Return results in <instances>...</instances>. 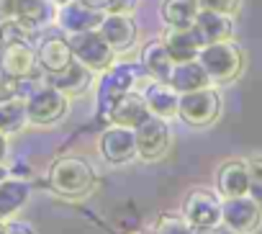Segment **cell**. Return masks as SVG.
<instances>
[{"mask_svg":"<svg viewBox=\"0 0 262 234\" xmlns=\"http://www.w3.org/2000/svg\"><path fill=\"white\" fill-rule=\"evenodd\" d=\"M93 185H95V173H93L90 162L82 157L67 155V157L54 160L49 167V188L57 196L80 198V196H88L93 190Z\"/></svg>","mask_w":262,"mask_h":234,"instance_id":"cell-1","label":"cell"},{"mask_svg":"<svg viewBox=\"0 0 262 234\" xmlns=\"http://www.w3.org/2000/svg\"><path fill=\"white\" fill-rule=\"evenodd\" d=\"M198 62L203 65L211 82H231L239 77L244 57H242V49L231 39H224V41L206 44L198 52Z\"/></svg>","mask_w":262,"mask_h":234,"instance_id":"cell-2","label":"cell"},{"mask_svg":"<svg viewBox=\"0 0 262 234\" xmlns=\"http://www.w3.org/2000/svg\"><path fill=\"white\" fill-rule=\"evenodd\" d=\"M178 116L193 129H206L221 116V95L211 85L190 93H180Z\"/></svg>","mask_w":262,"mask_h":234,"instance_id":"cell-3","label":"cell"},{"mask_svg":"<svg viewBox=\"0 0 262 234\" xmlns=\"http://www.w3.org/2000/svg\"><path fill=\"white\" fill-rule=\"evenodd\" d=\"M67 108H70V98L47 85V88H36L29 98H26V111H29V124L34 126H49V124H57L59 119L67 116Z\"/></svg>","mask_w":262,"mask_h":234,"instance_id":"cell-4","label":"cell"},{"mask_svg":"<svg viewBox=\"0 0 262 234\" xmlns=\"http://www.w3.org/2000/svg\"><path fill=\"white\" fill-rule=\"evenodd\" d=\"M70 47H72V57L93 72H105L113 65V49L108 47V41L100 36L98 29L72 34Z\"/></svg>","mask_w":262,"mask_h":234,"instance_id":"cell-5","label":"cell"},{"mask_svg":"<svg viewBox=\"0 0 262 234\" xmlns=\"http://www.w3.org/2000/svg\"><path fill=\"white\" fill-rule=\"evenodd\" d=\"M139 72L134 65H111L100 82H98V111L105 116L111 111V105L116 103V98H121L123 93L134 90V82L139 80Z\"/></svg>","mask_w":262,"mask_h":234,"instance_id":"cell-6","label":"cell"},{"mask_svg":"<svg viewBox=\"0 0 262 234\" xmlns=\"http://www.w3.org/2000/svg\"><path fill=\"white\" fill-rule=\"evenodd\" d=\"M221 224L236 234H252L262 224V206L249 196H234L221 201Z\"/></svg>","mask_w":262,"mask_h":234,"instance_id":"cell-7","label":"cell"},{"mask_svg":"<svg viewBox=\"0 0 262 234\" xmlns=\"http://www.w3.org/2000/svg\"><path fill=\"white\" fill-rule=\"evenodd\" d=\"M134 139H137V157L160 160L170 150V142H172L167 119H160V116H149V119H144L134 129Z\"/></svg>","mask_w":262,"mask_h":234,"instance_id":"cell-8","label":"cell"},{"mask_svg":"<svg viewBox=\"0 0 262 234\" xmlns=\"http://www.w3.org/2000/svg\"><path fill=\"white\" fill-rule=\"evenodd\" d=\"M180 214L185 216V221L193 229H211V226L221 224V201L216 193H211L206 188H193L188 193Z\"/></svg>","mask_w":262,"mask_h":234,"instance_id":"cell-9","label":"cell"},{"mask_svg":"<svg viewBox=\"0 0 262 234\" xmlns=\"http://www.w3.org/2000/svg\"><path fill=\"white\" fill-rule=\"evenodd\" d=\"M0 72L8 77H31L39 72L36 49L31 41H3L0 44Z\"/></svg>","mask_w":262,"mask_h":234,"instance_id":"cell-10","label":"cell"},{"mask_svg":"<svg viewBox=\"0 0 262 234\" xmlns=\"http://www.w3.org/2000/svg\"><path fill=\"white\" fill-rule=\"evenodd\" d=\"M149 108L142 93L128 90L121 98H116V103L111 105V111L105 113V119L111 126H126V129H137L144 119H149Z\"/></svg>","mask_w":262,"mask_h":234,"instance_id":"cell-11","label":"cell"},{"mask_svg":"<svg viewBox=\"0 0 262 234\" xmlns=\"http://www.w3.org/2000/svg\"><path fill=\"white\" fill-rule=\"evenodd\" d=\"M100 155L111 162V165H123L128 160L137 157V139H134V129L126 126H111L103 132L100 142Z\"/></svg>","mask_w":262,"mask_h":234,"instance_id":"cell-12","label":"cell"},{"mask_svg":"<svg viewBox=\"0 0 262 234\" xmlns=\"http://www.w3.org/2000/svg\"><path fill=\"white\" fill-rule=\"evenodd\" d=\"M98 31L113 52H126L137 41V24L131 21L128 13H105Z\"/></svg>","mask_w":262,"mask_h":234,"instance_id":"cell-13","label":"cell"},{"mask_svg":"<svg viewBox=\"0 0 262 234\" xmlns=\"http://www.w3.org/2000/svg\"><path fill=\"white\" fill-rule=\"evenodd\" d=\"M103 11H95V8H88L80 0H70V3L59 6V13H57V24L70 31V34H80V31H95L103 21Z\"/></svg>","mask_w":262,"mask_h":234,"instance_id":"cell-14","label":"cell"},{"mask_svg":"<svg viewBox=\"0 0 262 234\" xmlns=\"http://www.w3.org/2000/svg\"><path fill=\"white\" fill-rule=\"evenodd\" d=\"M36 59H39V67L47 75L62 72L75 59L72 57L70 39H62V36H47V39H41V44L36 47Z\"/></svg>","mask_w":262,"mask_h":234,"instance_id":"cell-15","label":"cell"},{"mask_svg":"<svg viewBox=\"0 0 262 234\" xmlns=\"http://www.w3.org/2000/svg\"><path fill=\"white\" fill-rule=\"evenodd\" d=\"M144 100H147V108L152 116H160V119H172L178 116V103H180V93L165 82V80H152L147 88H144Z\"/></svg>","mask_w":262,"mask_h":234,"instance_id":"cell-16","label":"cell"},{"mask_svg":"<svg viewBox=\"0 0 262 234\" xmlns=\"http://www.w3.org/2000/svg\"><path fill=\"white\" fill-rule=\"evenodd\" d=\"M216 188L221 198L247 196L249 190V165L242 160H229L216 173Z\"/></svg>","mask_w":262,"mask_h":234,"instance_id":"cell-17","label":"cell"},{"mask_svg":"<svg viewBox=\"0 0 262 234\" xmlns=\"http://www.w3.org/2000/svg\"><path fill=\"white\" fill-rule=\"evenodd\" d=\"M49 85L57 88V90H62L67 98L82 95V93H88L90 85H93V70H88L85 65H80L77 59H72L62 72L49 75Z\"/></svg>","mask_w":262,"mask_h":234,"instance_id":"cell-18","label":"cell"},{"mask_svg":"<svg viewBox=\"0 0 262 234\" xmlns=\"http://www.w3.org/2000/svg\"><path fill=\"white\" fill-rule=\"evenodd\" d=\"M31 196V185L24 178L8 175L3 183H0V221H8L11 216H16Z\"/></svg>","mask_w":262,"mask_h":234,"instance_id":"cell-19","label":"cell"},{"mask_svg":"<svg viewBox=\"0 0 262 234\" xmlns=\"http://www.w3.org/2000/svg\"><path fill=\"white\" fill-rule=\"evenodd\" d=\"M193 29L198 31L203 47L206 44H213V41H224V39H231V31H234V24H231V16L226 13H216V11H198L195 16V24Z\"/></svg>","mask_w":262,"mask_h":234,"instance_id":"cell-20","label":"cell"},{"mask_svg":"<svg viewBox=\"0 0 262 234\" xmlns=\"http://www.w3.org/2000/svg\"><path fill=\"white\" fill-rule=\"evenodd\" d=\"M178 93H190V90H198V88H208L211 85V77L206 75L203 65L195 59H185V62H175L172 67V75L167 80Z\"/></svg>","mask_w":262,"mask_h":234,"instance_id":"cell-21","label":"cell"},{"mask_svg":"<svg viewBox=\"0 0 262 234\" xmlns=\"http://www.w3.org/2000/svg\"><path fill=\"white\" fill-rule=\"evenodd\" d=\"M162 41H165V47H167V52L172 54L175 62L195 59L198 52L203 49V41H201V36H198V31L193 26H188V29H170Z\"/></svg>","mask_w":262,"mask_h":234,"instance_id":"cell-22","label":"cell"},{"mask_svg":"<svg viewBox=\"0 0 262 234\" xmlns=\"http://www.w3.org/2000/svg\"><path fill=\"white\" fill-rule=\"evenodd\" d=\"M172 67H175V59L167 52L165 41H149L142 49V70L147 75H152L155 80H165L167 82L170 75H172Z\"/></svg>","mask_w":262,"mask_h":234,"instance_id":"cell-23","label":"cell"},{"mask_svg":"<svg viewBox=\"0 0 262 234\" xmlns=\"http://www.w3.org/2000/svg\"><path fill=\"white\" fill-rule=\"evenodd\" d=\"M198 11H201L198 0H165L160 16L170 29H188L195 24Z\"/></svg>","mask_w":262,"mask_h":234,"instance_id":"cell-24","label":"cell"},{"mask_svg":"<svg viewBox=\"0 0 262 234\" xmlns=\"http://www.w3.org/2000/svg\"><path fill=\"white\" fill-rule=\"evenodd\" d=\"M16 21L24 29L36 31V29H41V26H47L52 21V3L49 0H18Z\"/></svg>","mask_w":262,"mask_h":234,"instance_id":"cell-25","label":"cell"},{"mask_svg":"<svg viewBox=\"0 0 262 234\" xmlns=\"http://www.w3.org/2000/svg\"><path fill=\"white\" fill-rule=\"evenodd\" d=\"M29 124V111L24 98H8L0 100V132L3 134H16Z\"/></svg>","mask_w":262,"mask_h":234,"instance_id":"cell-26","label":"cell"},{"mask_svg":"<svg viewBox=\"0 0 262 234\" xmlns=\"http://www.w3.org/2000/svg\"><path fill=\"white\" fill-rule=\"evenodd\" d=\"M152 231L155 234H190L193 226L185 221L183 214H162V216H157Z\"/></svg>","mask_w":262,"mask_h":234,"instance_id":"cell-27","label":"cell"},{"mask_svg":"<svg viewBox=\"0 0 262 234\" xmlns=\"http://www.w3.org/2000/svg\"><path fill=\"white\" fill-rule=\"evenodd\" d=\"M249 165V190L247 196L262 206V160H252Z\"/></svg>","mask_w":262,"mask_h":234,"instance_id":"cell-28","label":"cell"},{"mask_svg":"<svg viewBox=\"0 0 262 234\" xmlns=\"http://www.w3.org/2000/svg\"><path fill=\"white\" fill-rule=\"evenodd\" d=\"M198 6L203 11H216V13H226L231 16L239 8V0H198Z\"/></svg>","mask_w":262,"mask_h":234,"instance_id":"cell-29","label":"cell"},{"mask_svg":"<svg viewBox=\"0 0 262 234\" xmlns=\"http://www.w3.org/2000/svg\"><path fill=\"white\" fill-rule=\"evenodd\" d=\"M6 234H36L26 221H6Z\"/></svg>","mask_w":262,"mask_h":234,"instance_id":"cell-30","label":"cell"},{"mask_svg":"<svg viewBox=\"0 0 262 234\" xmlns=\"http://www.w3.org/2000/svg\"><path fill=\"white\" fill-rule=\"evenodd\" d=\"M16 6H18V0H0V18L3 21L16 18Z\"/></svg>","mask_w":262,"mask_h":234,"instance_id":"cell-31","label":"cell"},{"mask_svg":"<svg viewBox=\"0 0 262 234\" xmlns=\"http://www.w3.org/2000/svg\"><path fill=\"white\" fill-rule=\"evenodd\" d=\"M80 3H85L88 8H95V11H103V13H108L113 0H80Z\"/></svg>","mask_w":262,"mask_h":234,"instance_id":"cell-32","label":"cell"},{"mask_svg":"<svg viewBox=\"0 0 262 234\" xmlns=\"http://www.w3.org/2000/svg\"><path fill=\"white\" fill-rule=\"evenodd\" d=\"M6 152H8V144H6V134L0 132V162H3V157H6Z\"/></svg>","mask_w":262,"mask_h":234,"instance_id":"cell-33","label":"cell"},{"mask_svg":"<svg viewBox=\"0 0 262 234\" xmlns=\"http://www.w3.org/2000/svg\"><path fill=\"white\" fill-rule=\"evenodd\" d=\"M8 175H11V170H8V167H6L3 162H0V183H3V180H6Z\"/></svg>","mask_w":262,"mask_h":234,"instance_id":"cell-34","label":"cell"},{"mask_svg":"<svg viewBox=\"0 0 262 234\" xmlns=\"http://www.w3.org/2000/svg\"><path fill=\"white\" fill-rule=\"evenodd\" d=\"M3 26H6V21L0 18V44H3Z\"/></svg>","mask_w":262,"mask_h":234,"instance_id":"cell-35","label":"cell"},{"mask_svg":"<svg viewBox=\"0 0 262 234\" xmlns=\"http://www.w3.org/2000/svg\"><path fill=\"white\" fill-rule=\"evenodd\" d=\"M52 3H57V6H64V3H70V0H52Z\"/></svg>","mask_w":262,"mask_h":234,"instance_id":"cell-36","label":"cell"},{"mask_svg":"<svg viewBox=\"0 0 262 234\" xmlns=\"http://www.w3.org/2000/svg\"><path fill=\"white\" fill-rule=\"evenodd\" d=\"M0 234H6V221H0Z\"/></svg>","mask_w":262,"mask_h":234,"instance_id":"cell-37","label":"cell"}]
</instances>
